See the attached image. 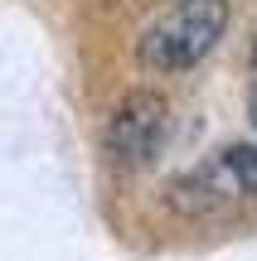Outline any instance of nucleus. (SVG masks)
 I'll return each instance as SVG.
<instances>
[{
    "label": "nucleus",
    "mask_w": 257,
    "mask_h": 261,
    "mask_svg": "<svg viewBox=\"0 0 257 261\" xmlns=\"http://www.w3.org/2000/svg\"><path fill=\"white\" fill-rule=\"evenodd\" d=\"M223 29H228V0H170L146 24L136 54L151 73H184L199 58H209Z\"/></svg>",
    "instance_id": "1"
},
{
    "label": "nucleus",
    "mask_w": 257,
    "mask_h": 261,
    "mask_svg": "<svg viewBox=\"0 0 257 261\" xmlns=\"http://www.w3.org/2000/svg\"><path fill=\"white\" fill-rule=\"evenodd\" d=\"M170 126V102L151 87H131L107 116V155L116 169H141L160 150Z\"/></svg>",
    "instance_id": "2"
},
{
    "label": "nucleus",
    "mask_w": 257,
    "mask_h": 261,
    "mask_svg": "<svg viewBox=\"0 0 257 261\" xmlns=\"http://www.w3.org/2000/svg\"><path fill=\"white\" fill-rule=\"evenodd\" d=\"M252 126H257V97H252Z\"/></svg>",
    "instance_id": "3"
},
{
    "label": "nucleus",
    "mask_w": 257,
    "mask_h": 261,
    "mask_svg": "<svg viewBox=\"0 0 257 261\" xmlns=\"http://www.w3.org/2000/svg\"><path fill=\"white\" fill-rule=\"evenodd\" d=\"M252 68H257V48H252Z\"/></svg>",
    "instance_id": "4"
}]
</instances>
